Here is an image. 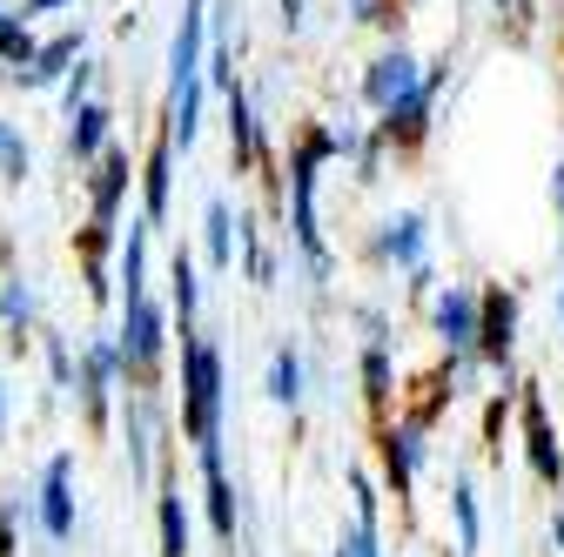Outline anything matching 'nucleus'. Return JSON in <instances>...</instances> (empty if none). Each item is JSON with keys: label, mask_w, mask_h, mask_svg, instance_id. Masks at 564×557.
<instances>
[{"label": "nucleus", "mask_w": 564, "mask_h": 557, "mask_svg": "<svg viewBox=\"0 0 564 557\" xmlns=\"http://www.w3.org/2000/svg\"><path fill=\"white\" fill-rule=\"evenodd\" d=\"M223 342L216 336H182V437L202 463V483L229 477V457H223Z\"/></svg>", "instance_id": "nucleus-1"}, {"label": "nucleus", "mask_w": 564, "mask_h": 557, "mask_svg": "<svg viewBox=\"0 0 564 557\" xmlns=\"http://www.w3.org/2000/svg\"><path fill=\"white\" fill-rule=\"evenodd\" d=\"M329 162H343L336 128L310 121V128L296 134L290 168H282V175H290V242H296V255H303V269H310V283H329V275H336V255H329V242H323V208H316V182H323Z\"/></svg>", "instance_id": "nucleus-2"}, {"label": "nucleus", "mask_w": 564, "mask_h": 557, "mask_svg": "<svg viewBox=\"0 0 564 557\" xmlns=\"http://www.w3.org/2000/svg\"><path fill=\"white\" fill-rule=\"evenodd\" d=\"M423 463H431V430H423L410 409H390L377 424V491H390L403 517H410V491H416Z\"/></svg>", "instance_id": "nucleus-3"}, {"label": "nucleus", "mask_w": 564, "mask_h": 557, "mask_svg": "<svg viewBox=\"0 0 564 557\" xmlns=\"http://www.w3.org/2000/svg\"><path fill=\"white\" fill-rule=\"evenodd\" d=\"M451 67H457V47H444L431 67H423V81H416V95L403 101V108H390V114H377V142L383 149H397V155H416L423 142H431V114H437V95H444V81H451Z\"/></svg>", "instance_id": "nucleus-4"}, {"label": "nucleus", "mask_w": 564, "mask_h": 557, "mask_svg": "<svg viewBox=\"0 0 564 557\" xmlns=\"http://www.w3.org/2000/svg\"><path fill=\"white\" fill-rule=\"evenodd\" d=\"M470 357L498 383H518V290H505V283L477 290V350Z\"/></svg>", "instance_id": "nucleus-5"}, {"label": "nucleus", "mask_w": 564, "mask_h": 557, "mask_svg": "<svg viewBox=\"0 0 564 557\" xmlns=\"http://www.w3.org/2000/svg\"><path fill=\"white\" fill-rule=\"evenodd\" d=\"M518 430H524V463L544 491H564V444H557V424H551V403H544V383H524L518 376Z\"/></svg>", "instance_id": "nucleus-6"}, {"label": "nucleus", "mask_w": 564, "mask_h": 557, "mask_svg": "<svg viewBox=\"0 0 564 557\" xmlns=\"http://www.w3.org/2000/svg\"><path fill=\"white\" fill-rule=\"evenodd\" d=\"M75 396H82L88 430L101 437V430H108V416H115V396H121V357H115V336H108V329L75 357Z\"/></svg>", "instance_id": "nucleus-7"}, {"label": "nucleus", "mask_w": 564, "mask_h": 557, "mask_svg": "<svg viewBox=\"0 0 564 557\" xmlns=\"http://www.w3.org/2000/svg\"><path fill=\"white\" fill-rule=\"evenodd\" d=\"M34 524H41V537H47V544H75V524H82V511H75V457H67V450H54V457L41 463Z\"/></svg>", "instance_id": "nucleus-8"}, {"label": "nucleus", "mask_w": 564, "mask_h": 557, "mask_svg": "<svg viewBox=\"0 0 564 557\" xmlns=\"http://www.w3.org/2000/svg\"><path fill=\"white\" fill-rule=\"evenodd\" d=\"M431 336L444 342V363H464L477 350V283H444L431 290ZM477 363V357H470Z\"/></svg>", "instance_id": "nucleus-9"}, {"label": "nucleus", "mask_w": 564, "mask_h": 557, "mask_svg": "<svg viewBox=\"0 0 564 557\" xmlns=\"http://www.w3.org/2000/svg\"><path fill=\"white\" fill-rule=\"evenodd\" d=\"M370 255L397 275H416L431 269V222H423V208H403V216H383L377 236H370Z\"/></svg>", "instance_id": "nucleus-10"}, {"label": "nucleus", "mask_w": 564, "mask_h": 557, "mask_svg": "<svg viewBox=\"0 0 564 557\" xmlns=\"http://www.w3.org/2000/svg\"><path fill=\"white\" fill-rule=\"evenodd\" d=\"M416 81H423V61H416L403 41H390V47L364 67V108H370V114H390V108H403V101L416 95Z\"/></svg>", "instance_id": "nucleus-11"}, {"label": "nucleus", "mask_w": 564, "mask_h": 557, "mask_svg": "<svg viewBox=\"0 0 564 557\" xmlns=\"http://www.w3.org/2000/svg\"><path fill=\"white\" fill-rule=\"evenodd\" d=\"M223 128H229V168H236V175L269 168V134H262L256 101H249V88H242V81H229V88H223Z\"/></svg>", "instance_id": "nucleus-12"}, {"label": "nucleus", "mask_w": 564, "mask_h": 557, "mask_svg": "<svg viewBox=\"0 0 564 557\" xmlns=\"http://www.w3.org/2000/svg\"><path fill=\"white\" fill-rule=\"evenodd\" d=\"M364 403H370V416H377V424H383V416H390V403H397V370H390V316L383 309H364Z\"/></svg>", "instance_id": "nucleus-13"}, {"label": "nucleus", "mask_w": 564, "mask_h": 557, "mask_svg": "<svg viewBox=\"0 0 564 557\" xmlns=\"http://www.w3.org/2000/svg\"><path fill=\"white\" fill-rule=\"evenodd\" d=\"M134 188H141V222L162 229V222H169V195H175V149H169V134H162V128H155L149 155L134 162Z\"/></svg>", "instance_id": "nucleus-14"}, {"label": "nucleus", "mask_w": 564, "mask_h": 557, "mask_svg": "<svg viewBox=\"0 0 564 557\" xmlns=\"http://www.w3.org/2000/svg\"><path fill=\"white\" fill-rule=\"evenodd\" d=\"M155 544H162V557H188V550H195L188 498H182V477H175L169 463L155 470Z\"/></svg>", "instance_id": "nucleus-15"}, {"label": "nucleus", "mask_w": 564, "mask_h": 557, "mask_svg": "<svg viewBox=\"0 0 564 557\" xmlns=\"http://www.w3.org/2000/svg\"><path fill=\"white\" fill-rule=\"evenodd\" d=\"M82 47H88V28H61V34H47L41 47H34V61L21 67V88L28 95H41V88H54V81H67V67L82 61Z\"/></svg>", "instance_id": "nucleus-16"}, {"label": "nucleus", "mask_w": 564, "mask_h": 557, "mask_svg": "<svg viewBox=\"0 0 564 557\" xmlns=\"http://www.w3.org/2000/svg\"><path fill=\"white\" fill-rule=\"evenodd\" d=\"M108 142H115V108H108L101 95L67 114V162H75V168H95Z\"/></svg>", "instance_id": "nucleus-17"}, {"label": "nucleus", "mask_w": 564, "mask_h": 557, "mask_svg": "<svg viewBox=\"0 0 564 557\" xmlns=\"http://www.w3.org/2000/svg\"><path fill=\"white\" fill-rule=\"evenodd\" d=\"M169 316H175V336H195L202 323V269H195V255L188 249H175L169 255Z\"/></svg>", "instance_id": "nucleus-18"}, {"label": "nucleus", "mask_w": 564, "mask_h": 557, "mask_svg": "<svg viewBox=\"0 0 564 557\" xmlns=\"http://www.w3.org/2000/svg\"><path fill=\"white\" fill-rule=\"evenodd\" d=\"M34 316H41V303H34V283H28L21 269H8V275H0V329H8V342H14V350H28Z\"/></svg>", "instance_id": "nucleus-19"}, {"label": "nucleus", "mask_w": 564, "mask_h": 557, "mask_svg": "<svg viewBox=\"0 0 564 557\" xmlns=\"http://www.w3.org/2000/svg\"><path fill=\"white\" fill-rule=\"evenodd\" d=\"M202 242H208V269L216 275L236 269V216H229L223 195H208V208H202Z\"/></svg>", "instance_id": "nucleus-20"}, {"label": "nucleus", "mask_w": 564, "mask_h": 557, "mask_svg": "<svg viewBox=\"0 0 564 557\" xmlns=\"http://www.w3.org/2000/svg\"><path fill=\"white\" fill-rule=\"evenodd\" d=\"M451 517H457V557H477V544H484V511H477V483H470V470L451 477Z\"/></svg>", "instance_id": "nucleus-21"}, {"label": "nucleus", "mask_w": 564, "mask_h": 557, "mask_svg": "<svg viewBox=\"0 0 564 557\" xmlns=\"http://www.w3.org/2000/svg\"><path fill=\"white\" fill-rule=\"evenodd\" d=\"M269 396L290 416H303V350H296V342H275V357H269Z\"/></svg>", "instance_id": "nucleus-22"}, {"label": "nucleus", "mask_w": 564, "mask_h": 557, "mask_svg": "<svg viewBox=\"0 0 564 557\" xmlns=\"http://www.w3.org/2000/svg\"><path fill=\"white\" fill-rule=\"evenodd\" d=\"M34 47H41L34 21H21L14 8H0V67H8V75H21V67L34 61Z\"/></svg>", "instance_id": "nucleus-23"}, {"label": "nucleus", "mask_w": 564, "mask_h": 557, "mask_svg": "<svg viewBox=\"0 0 564 557\" xmlns=\"http://www.w3.org/2000/svg\"><path fill=\"white\" fill-rule=\"evenodd\" d=\"M511 396H518V383H498L484 396V457L490 463H505V416H511Z\"/></svg>", "instance_id": "nucleus-24"}, {"label": "nucleus", "mask_w": 564, "mask_h": 557, "mask_svg": "<svg viewBox=\"0 0 564 557\" xmlns=\"http://www.w3.org/2000/svg\"><path fill=\"white\" fill-rule=\"evenodd\" d=\"M28 168H34L28 134H21L14 121H0V182H8V188H21V182H28Z\"/></svg>", "instance_id": "nucleus-25"}, {"label": "nucleus", "mask_w": 564, "mask_h": 557, "mask_svg": "<svg viewBox=\"0 0 564 557\" xmlns=\"http://www.w3.org/2000/svg\"><path fill=\"white\" fill-rule=\"evenodd\" d=\"M349 498H357V531L383 537V491H377L370 470H349Z\"/></svg>", "instance_id": "nucleus-26"}, {"label": "nucleus", "mask_w": 564, "mask_h": 557, "mask_svg": "<svg viewBox=\"0 0 564 557\" xmlns=\"http://www.w3.org/2000/svg\"><path fill=\"white\" fill-rule=\"evenodd\" d=\"M95 81H101V61H88V54H82L75 67H67V81H61V121L75 114L82 101H95Z\"/></svg>", "instance_id": "nucleus-27"}, {"label": "nucleus", "mask_w": 564, "mask_h": 557, "mask_svg": "<svg viewBox=\"0 0 564 557\" xmlns=\"http://www.w3.org/2000/svg\"><path fill=\"white\" fill-rule=\"evenodd\" d=\"M41 342H47V383H54V396H67L75 390V342L61 329H41Z\"/></svg>", "instance_id": "nucleus-28"}, {"label": "nucleus", "mask_w": 564, "mask_h": 557, "mask_svg": "<svg viewBox=\"0 0 564 557\" xmlns=\"http://www.w3.org/2000/svg\"><path fill=\"white\" fill-rule=\"evenodd\" d=\"M329 557H383V537H370V531H357V524H343Z\"/></svg>", "instance_id": "nucleus-29"}, {"label": "nucleus", "mask_w": 564, "mask_h": 557, "mask_svg": "<svg viewBox=\"0 0 564 557\" xmlns=\"http://www.w3.org/2000/svg\"><path fill=\"white\" fill-rule=\"evenodd\" d=\"M383 155H390V149L377 142V134H364V142H357V182H364V188L383 182Z\"/></svg>", "instance_id": "nucleus-30"}, {"label": "nucleus", "mask_w": 564, "mask_h": 557, "mask_svg": "<svg viewBox=\"0 0 564 557\" xmlns=\"http://www.w3.org/2000/svg\"><path fill=\"white\" fill-rule=\"evenodd\" d=\"M349 14L364 28H397V0H349Z\"/></svg>", "instance_id": "nucleus-31"}, {"label": "nucleus", "mask_w": 564, "mask_h": 557, "mask_svg": "<svg viewBox=\"0 0 564 557\" xmlns=\"http://www.w3.org/2000/svg\"><path fill=\"white\" fill-rule=\"evenodd\" d=\"M0 557H21V531H14V498H0Z\"/></svg>", "instance_id": "nucleus-32"}, {"label": "nucleus", "mask_w": 564, "mask_h": 557, "mask_svg": "<svg viewBox=\"0 0 564 557\" xmlns=\"http://www.w3.org/2000/svg\"><path fill=\"white\" fill-rule=\"evenodd\" d=\"M61 8H75V0H21L14 14H21V21H34V14H61Z\"/></svg>", "instance_id": "nucleus-33"}, {"label": "nucleus", "mask_w": 564, "mask_h": 557, "mask_svg": "<svg viewBox=\"0 0 564 557\" xmlns=\"http://www.w3.org/2000/svg\"><path fill=\"white\" fill-rule=\"evenodd\" d=\"M282 28H290V34H303V0H282Z\"/></svg>", "instance_id": "nucleus-34"}, {"label": "nucleus", "mask_w": 564, "mask_h": 557, "mask_svg": "<svg viewBox=\"0 0 564 557\" xmlns=\"http://www.w3.org/2000/svg\"><path fill=\"white\" fill-rule=\"evenodd\" d=\"M551 550H557V557H564V504H557V511H551Z\"/></svg>", "instance_id": "nucleus-35"}, {"label": "nucleus", "mask_w": 564, "mask_h": 557, "mask_svg": "<svg viewBox=\"0 0 564 557\" xmlns=\"http://www.w3.org/2000/svg\"><path fill=\"white\" fill-rule=\"evenodd\" d=\"M490 14H498V21H511V14H518V0H490Z\"/></svg>", "instance_id": "nucleus-36"}, {"label": "nucleus", "mask_w": 564, "mask_h": 557, "mask_svg": "<svg viewBox=\"0 0 564 557\" xmlns=\"http://www.w3.org/2000/svg\"><path fill=\"white\" fill-rule=\"evenodd\" d=\"M0 437H8V390H0Z\"/></svg>", "instance_id": "nucleus-37"}, {"label": "nucleus", "mask_w": 564, "mask_h": 557, "mask_svg": "<svg viewBox=\"0 0 564 557\" xmlns=\"http://www.w3.org/2000/svg\"><path fill=\"white\" fill-rule=\"evenodd\" d=\"M557 309H564V283H557Z\"/></svg>", "instance_id": "nucleus-38"}, {"label": "nucleus", "mask_w": 564, "mask_h": 557, "mask_svg": "<svg viewBox=\"0 0 564 557\" xmlns=\"http://www.w3.org/2000/svg\"><path fill=\"white\" fill-rule=\"evenodd\" d=\"M397 8H416V0H397Z\"/></svg>", "instance_id": "nucleus-39"}]
</instances>
